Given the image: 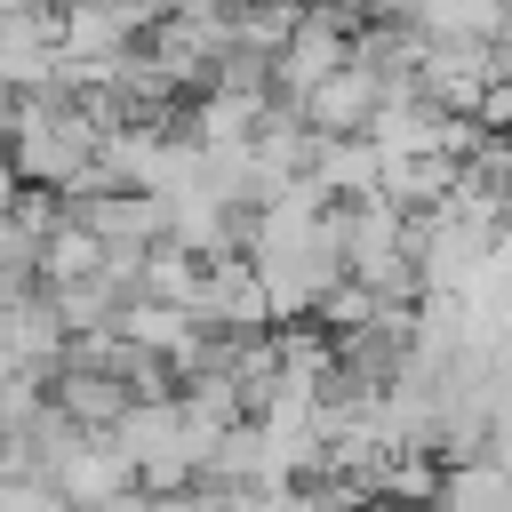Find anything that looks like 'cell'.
<instances>
[{
	"instance_id": "1",
	"label": "cell",
	"mask_w": 512,
	"mask_h": 512,
	"mask_svg": "<svg viewBox=\"0 0 512 512\" xmlns=\"http://www.w3.org/2000/svg\"><path fill=\"white\" fill-rule=\"evenodd\" d=\"M112 440L128 448V464H136V488H152V496H168V488H192L200 480V440H192V424H184V400L176 392H160V400H128V416L112 424Z\"/></svg>"
},
{
	"instance_id": "2",
	"label": "cell",
	"mask_w": 512,
	"mask_h": 512,
	"mask_svg": "<svg viewBox=\"0 0 512 512\" xmlns=\"http://www.w3.org/2000/svg\"><path fill=\"white\" fill-rule=\"evenodd\" d=\"M352 32H360V24H352V16H336L328 0H320V8H304V16H296V32H288V40H280V56H272V88H280L288 104H296V96H312L336 64H352Z\"/></svg>"
},
{
	"instance_id": "3",
	"label": "cell",
	"mask_w": 512,
	"mask_h": 512,
	"mask_svg": "<svg viewBox=\"0 0 512 512\" xmlns=\"http://www.w3.org/2000/svg\"><path fill=\"white\" fill-rule=\"evenodd\" d=\"M40 480H56L72 512H88V504H104V496L136 488V464H128V448H120L112 432H72V440L40 464Z\"/></svg>"
},
{
	"instance_id": "4",
	"label": "cell",
	"mask_w": 512,
	"mask_h": 512,
	"mask_svg": "<svg viewBox=\"0 0 512 512\" xmlns=\"http://www.w3.org/2000/svg\"><path fill=\"white\" fill-rule=\"evenodd\" d=\"M384 88H392V80L352 48V64H336L312 96H296V112H304V128H312V136H368V120H376Z\"/></svg>"
},
{
	"instance_id": "5",
	"label": "cell",
	"mask_w": 512,
	"mask_h": 512,
	"mask_svg": "<svg viewBox=\"0 0 512 512\" xmlns=\"http://www.w3.org/2000/svg\"><path fill=\"white\" fill-rule=\"evenodd\" d=\"M48 400H56L80 432H112V424L128 416L136 384H128V376H112V368H72V360H64V368L48 376Z\"/></svg>"
},
{
	"instance_id": "6",
	"label": "cell",
	"mask_w": 512,
	"mask_h": 512,
	"mask_svg": "<svg viewBox=\"0 0 512 512\" xmlns=\"http://www.w3.org/2000/svg\"><path fill=\"white\" fill-rule=\"evenodd\" d=\"M432 512H512V464L504 456H456L448 472H440V496H432Z\"/></svg>"
},
{
	"instance_id": "7",
	"label": "cell",
	"mask_w": 512,
	"mask_h": 512,
	"mask_svg": "<svg viewBox=\"0 0 512 512\" xmlns=\"http://www.w3.org/2000/svg\"><path fill=\"white\" fill-rule=\"evenodd\" d=\"M104 256H112V240H104L96 224L64 216V224L40 240V288H64V280H96V272H104Z\"/></svg>"
},
{
	"instance_id": "8",
	"label": "cell",
	"mask_w": 512,
	"mask_h": 512,
	"mask_svg": "<svg viewBox=\"0 0 512 512\" xmlns=\"http://www.w3.org/2000/svg\"><path fill=\"white\" fill-rule=\"evenodd\" d=\"M200 288H208V256H192V248H176V240H152V256H144V280H136V296L200 312Z\"/></svg>"
},
{
	"instance_id": "9",
	"label": "cell",
	"mask_w": 512,
	"mask_h": 512,
	"mask_svg": "<svg viewBox=\"0 0 512 512\" xmlns=\"http://www.w3.org/2000/svg\"><path fill=\"white\" fill-rule=\"evenodd\" d=\"M48 408V376L40 368H8L0 360V432H32Z\"/></svg>"
},
{
	"instance_id": "10",
	"label": "cell",
	"mask_w": 512,
	"mask_h": 512,
	"mask_svg": "<svg viewBox=\"0 0 512 512\" xmlns=\"http://www.w3.org/2000/svg\"><path fill=\"white\" fill-rule=\"evenodd\" d=\"M0 512H72V504H64V488H56V480L24 472V480H0Z\"/></svg>"
},
{
	"instance_id": "11",
	"label": "cell",
	"mask_w": 512,
	"mask_h": 512,
	"mask_svg": "<svg viewBox=\"0 0 512 512\" xmlns=\"http://www.w3.org/2000/svg\"><path fill=\"white\" fill-rule=\"evenodd\" d=\"M88 512H152V488H120V496H104V504H88Z\"/></svg>"
},
{
	"instance_id": "12",
	"label": "cell",
	"mask_w": 512,
	"mask_h": 512,
	"mask_svg": "<svg viewBox=\"0 0 512 512\" xmlns=\"http://www.w3.org/2000/svg\"><path fill=\"white\" fill-rule=\"evenodd\" d=\"M8 136H16V88L0 80V144H8Z\"/></svg>"
},
{
	"instance_id": "13",
	"label": "cell",
	"mask_w": 512,
	"mask_h": 512,
	"mask_svg": "<svg viewBox=\"0 0 512 512\" xmlns=\"http://www.w3.org/2000/svg\"><path fill=\"white\" fill-rule=\"evenodd\" d=\"M360 512H408V504H392V496H368V504H360Z\"/></svg>"
},
{
	"instance_id": "14",
	"label": "cell",
	"mask_w": 512,
	"mask_h": 512,
	"mask_svg": "<svg viewBox=\"0 0 512 512\" xmlns=\"http://www.w3.org/2000/svg\"><path fill=\"white\" fill-rule=\"evenodd\" d=\"M496 40H504V48H512V0H504V32H496Z\"/></svg>"
},
{
	"instance_id": "15",
	"label": "cell",
	"mask_w": 512,
	"mask_h": 512,
	"mask_svg": "<svg viewBox=\"0 0 512 512\" xmlns=\"http://www.w3.org/2000/svg\"><path fill=\"white\" fill-rule=\"evenodd\" d=\"M424 512H432V504H424Z\"/></svg>"
}]
</instances>
